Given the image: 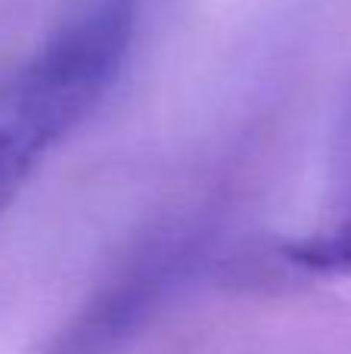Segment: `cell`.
<instances>
[{"mask_svg": "<svg viewBox=\"0 0 351 354\" xmlns=\"http://www.w3.org/2000/svg\"><path fill=\"white\" fill-rule=\"evenodd\" d=\"M199 233L168 230L137 245L28 354H124L202 270Z\"/></svg>", "mask_w": 351, "mask_h": 354, "instance_id": "7a4b0ae2", "label": "cell"}, {"mask_svg": "<svg viewBox=\"0 0 351 354\" xmlns=\"http://www.w3.org/2000/svg\"><path fill=\"white\" fill-rule=\"evenodd\" d=\"M283 261L298 270H308V274H330V277L351 274V162L333 218L311 236L286 243Z\"/></svg>", "mask_w": 351, "mask_h": 354, "instance_id": "3957f363", "label": "cell"}, {"mask_svg": "<svg viewBox=\"0 0 351 354\" xmlns=\"http://www.w3.org/2000/svg\"><path fill=\"white\" fill-rule=\"evenodd\" d=\"M134 41V0H97L0 81V214L109 97Z\"/></svg>", "mask_w": 351, "mask_h": 354, "instance_id": "6da1fadb", "label": "cell"}]
</instances>
